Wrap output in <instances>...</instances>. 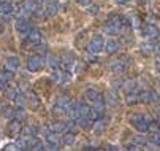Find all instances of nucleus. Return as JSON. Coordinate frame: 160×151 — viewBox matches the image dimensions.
I'll use <instances>...</instances> for the list:
<instances>
[{
    "label": "nucleus",
    "mask_w": 160,
    "mask_h": 151,
    "mask_svg": "<svg viewBox=\"0 0 160 151\" xmlns=\"http://www.w3.org/2000/svg\"><path fill=\"white\" fill-rule=\"evenodd\" d=\"M154 49H155V53H157V54H160V40L154 45Z\"/></svg>",
    "instance_id": "obj_41"
},
{
    "label": "nucleus",
    "mask_w": 160,
    "mask_h": 151,
    "mask_svg": "<svg viewBox=\"0 0 160 151\" xmlns=\"http://www.w3.org/2000/svg\"><path fill=\"white\" fill-rule=\"evenodd\" d=\"M130 122L135 126V129H138L140 132H146L149 119H148V115H144V113H133V115H130Z\"/></svg>",
    "instance_id": "obj_3"
},
{
    "label": "nucleus",
    "mask_w": 160,
    "mask_h": 151,
    "mask_svg": "<svg viewBox=\"0 0 160 151\" xmlns=\"http://www.w3.org/2000/svg\"><path fill=\"white\" fill-rule=\"evenodd\" d=\"M29 105H32V108H37V107H38V99H37V96L33 94V92H30L29 94Z\"/></svg>",
    "instance_id": "obj_34"
},
{
    "label": "nucleus",
    "mask_w": 160,
    "mask_h": 151,
    "mask_svg": "<svg viewBox=\"0 0 160 151\" xmlns=\"http://www.w3.org/2000/svg\"><path fill=\"white\" fill-rule=\"evenodd\" d=\"M29 2H30V3H33L35 7H40V5L43 3V0H29Z\"/></svg>",
    "instance_id": "obj_40"
},
{
    "label": "nucleus",
    "mask_w": 160,
    "mask_h": 151,
    "mask_svg": "<svg viewBox=\"0 0 160 151\" xmlns=\"http://www.w3.org/2000/svg\"><path fill=\"white\" fill-rule=\"evenodd\" d=\"M73 64H75L73 56H72V54H65V56H62L60 60H59V67H60V70H68V69L73 67Z\"/></svg>",
    "instance_id": "obj_9"
},
{
    "label": "nucleus",
    "mask_w": 160,
    "mask_h": 151,
    "mask_svg": "<svg viewBox=\"0 0 160 151\" xmlns=\"http://www.w3.org/2000/svg\"><path fill=\"white\" fill-rule=\"evenodd\" d=\"M16 30L21 32V34L29 32V30H30V23H29V19L24 18V16L18 18V21H16Z\"/></svg>",
    "instance_id": "obj_8"
},
{
    "label": "nucleus",
    "mask_w": 160,
    "mask_h": 151,
    "mask_svg": "<svg viewBox=\"0 0 160 151\" xmlns=\"http://www.w3.org/2000/svg\"><path fill=\"white\" fill-rule=\"evenodd\" d=\"M51 131H54V132H57V134H63V132L68 131V124L57 121V122H54V124L51 126Z\"/></svg>",
    "instance_id": "obj_21"
},
{
    "label": "nucleus",
    "mask_w": 160,
    "mask_h": 151,
    "mask_svg": "<svg viewBox=\"0 0 160 151\" xmlns=\"http://www.w3.org/2000/svg\"><path fill=\"white\" fill-rule=\"evenodd\" d=\"M19 67H21V60H19L18 56H10V57H7V60H5V69L16 72Z\"/></svg>",
    "instance_id": "obj_10"
},
{
    "label": "nucleus",
    "mask_w": 160,
    "mask_h": 151,
    "mask_svg": "<svg viewBox=\"0 0 160 151\" xmlns=\"http://www.w3.org/2000/svg\"><path fill=\"white\" fill-rule=\"evenodd\" d=\"M78 113H79V118H89L90 107L86 103H78Z\"/></svg>",
    "instance_id": "obj_24"
},
{
    "label": "nucleus",
    "mask_w": 160,
    "mask_h": 151,
    "mask_svg": "<svg viewBox=\"0 0 160 151\" xmlns=\"http://www.w3.org/2000/svg\"><path fill=\"white\" fill-rule=\"evenodd\" d=\"M18 89L16 88H13V86H7V88H5V94H7V97L8 99H11V100H14V97L18 96Z\"/></svg>",
    "instance_id": "obj_28"
},
{
    "label": "nucleus",
    "mask_w": 160,
    "mask_h": 151,
    "mask_svg": "<svg viewBox=\"0 0 160 151\" xmlns=\"http://www.w3.org/2000/svg\"><path fill=\"white\" fill-rule=\"evenodd\" d=\"M103 48H105V40H103V37L102 35H94L92 38H90V41L87 43V53L89 54H100L102 51H103Z\"/></svg>",
    "instance_id": "obj_2"
},
{
    "label": "nucleus",
    "mask_w": 160,
    "mask_h": 151,
    "mask_svg": "<svg viewBox=\"0 0 160 151\" xmlns=\"http://www.w3.org/2000/svg\"><path fill=\"white\" fill-rule=\"evenodd\" d=\"M106 103H108V105H111V107H116V105L119 103V100H118L116 94H114V92H109V94L106 96Z\"/></svg>",
    "instance_id": "obj_30"
},
{
    "label": "nucleus",
    "mask_w": 160,
    "mask_h": 151,
    "mask_svg": "<svg viewBox=\"0 0 160 151\" xmlns=\"http://www.w3.org/2000/svg\"><path fill=\"white\" fill-rule=\"evenodd\" d=\"M44 142L48 143V148L49 149H57L59 148V143H60V138L57 137V132L48 131L46 135H44Z\"/></svg>",
    "instance_id": "obj_7"
},
{
    "label": "nucleus",
    "mask_w": 160,
    "mask_h": 151,
    "mask_svg": "<svg viewBox=\"0 0 160 151\" xmlns=\"http://www.w3.org/2000/svg\"><path fill=\"white\" fill-rule=\"evenodd\" d=\"M57 11H59L57 2H49L46 7H44V13H46L48 16H54V14H57Z\"/></svg>",
    "instance_id": "obj_23"
},
{
    "label": "nucleus",
    "mask_w": 160,
    "mask_h": 151,
    "mask_svg": "<svg viewBox=\"0 0 160 151\" xmlns=\"http://www.w3.org/2000/svg\"><path fill=\"white\" fill-rule=\"evenodd\" d=\"M141 51H143V54H146V56L155 53L154 45H152V43H149V41H146V43H143V45H141Z\"/></svg>",
    "instance_id": "obj_25"
},
{
    "label": "nucleus",
    "mask_w": 160,
    "mask_h": 151,
    "mask_svg": "<svg viewBox=\"0 0 160 151\" xmlns=\"http://www.w3.org/2000/svg\"><path fill=\"white\" fill-rule=\"evenodd\" d=\"M118 3H121V5H125V3H128V0H118Z\"/></svg>",
    "instance_id": "obj_43"
},
{
    "label": "nucleus",
    "mask_w": 160,
    "mask_h": 151,
    "mask_svg": "<svg viewBox=\"0 0 160 151\" xmlns=\"http://www.w3.org/2000/svg\"><path fill=\"white\" fill-rule=\"evenodd\" d=\"M148 143L152 146H160V132H152V135L148 138Z\"/></svg>",
    "instance_id": "obj_27"
},
{
    "label": "nucleus",
    "mask_w": 160,
    "mask_h": 151,
    "mask_svg": "<svg viewBox=\"0 0 160 151\" xmlns=\"http://www.w3.org/2000/svg\"><path fill=\"white\" fill-rule=\"evenodd\" d=\"M133 140H135V143H138V145H146L148 143V138L143 137V135H136Z\"/></svg>",
    "instance_id": "obj_36"
},
{
    "label": "nucleus",
    "mask_w": 160,
    "mask_h": 151,
    "mask_svg": "<svg viewBox=\"0 0 160 151\" xmlns=\"http://www.w3.org/2000/svg\"><path fill=\"white\" fill-rule=\"evenodd\" d=\"M43 65H44V60L38 54H33L27 59V70L29 72H38L43 69Z\"/></svg>",
    "instance_id": "obj_4"
},
{
    "label": "nucleus",
    "mask_w": 160,
    "mask_h": 151,
    "mask_svg": "<svg viewBox=\"0 0 160 151\" xmlns=\"http://www.w3.org/2000/svg\"><path fill=\"white\" fill-rule=\"evenodd\" d=\"M119 48H121V45H119L118 40H106L103 49L106 51V54H114V53L119 51Z\"/></svg>",
    "instance_id": "obj_12"
},
{
    "label": "nucleus",
    "mask_w": 160,
    "mask_h": 151,
    "mask_svg": "<svg viewBox=\"0 0 160 151\" xmlns=\"http://www.w3.org/2000/svg\"><path fill=\"white\" fill-rule=\"evenodd\" d=\"M158 94L157 92H154V91H151V103H155V102H158Z\"/></svg>",
    "instance_id": "obj_38"
},
{
    "label": "nucleus",
    "mask_w": 160,
    "mask_h": 151,
    "mask_svg": "<svg viewBox=\"0 0 160 151\" xmlns=\"http://www.w3.org/2000/svg\"><path fill=\"white\" fill-rule=\"evenodd\" d=\"M148 131L152 134V132H158L160 131V124L157 122V121H149V124H148Z\"/></svg>",
    "instance_id": "obj_31"
},
{
    "label": "nucleus",
    "mask_w": 160,
    "mask_h": 151,
    "mask_svg": "<svg viewBox=\"0 0 160 151\" xmlns=\"http://www.w3.org/2000/svg\"><path fill=\"white\" fill-rule=\"evenodd\" d=\"M72 103V99L68 97V96H59L57 99H56V107H59V108H62V110H67V107Z\"/></svg>",
    "instance_id": "obj_17"
},
{
    "label": "nucleus",
    "mask_w": 160,
    "mask_h": 151,
    "mask_svg": "<svg viewBox=\"0 0 160 151\" xmlns=\"http://www.w3.org/2000/svg\"><path fill=\"white\" fill-rule=\"evenodd\" d=\"M155 69H157V72H160V59L155 62Z\"/></svg>",
    "instance_id": "obj_42"
},
{
    "label": "nucleus",
    "mask_w": 160,
    "mask_h": 151,
    "mask_svg": "<svg viewBox=\"0 0 160 151\" xmlns=\"http://www.w3.org/2000/svg\"><path fill=\"white\" fill-rule=\"evenodd\" d=\"M125 103H127V105H135V103H140L138 92H136V91L127 92V96H125Z\"/></svg>",
    "instance_id": "obj_20"
},
{
    "label": "nucleus",
    "mask_w": 160,
    "mask_h": 151,
    "mask_svg": "<svg viewBox=\"0 0 160 151\" xmlns=\"http://www.w3.org/2000/svg\"><path fill=\"white\" fill-rule=\"evenodd\" d=\"M143 35H144L146 38H149V40L157 38V37H158V29H157V26H154V24H146V26L143 27Z\"/></svg>",
    "instance_id": "obj_11"
},
{
    "label": "nucleus",
    "mask_w": 160,
    "mask_h": 151,
    "mask_svg": "<svg viewBox=\"0 0 160 151\" xmlns=\"http://www.w3.org/2000/svg\"><path fill=\"white\" fill-rule=\"evenodd\" d=\"M76 3L81 5V7H89L90 3H92V0H76Z\"/></svg>",
    "instance_id": "obj_37"
},
{
    "label": "nucleus",
    "mask_w": 160,
    "mask_h": 151,
    "mask_svg": "<svg viewBox=\"0 0 160 151\" xmlns=\"http://www.w3.org/2000/svg\"><path fill=\"white\" fill-rule=\"evenodd\" d=\"M22 132V124H21V119L14 118L8 122V135L13 137V138H18V135Z\"/></svg>",
    "instance_id": "obj_6"
},
{
    "label": "nucleus",
    "mask_w": 160,
    "mask_h": 151,
    "mask_svg": "<svg viewBox=\"0 0 160 151\" xmlns=\"http://www.w3.org/2000/svg\"><path fill=\"white\" fill-rule=\"evenodd\" d=\"M46 64H48L49 67H52V69H57V67H59V59H57V57H54V56H49Z\"/></svg>",
    "instance_id": "obj_33"
},
{
    "label": "nucleus",
    "mask_w": 160,
    "mask_h": 151,
    "mask_svg": "<svg viewBox=\"0 0 160 151\" xmlns=\"http://www.w3.org/2000/svg\"><path fill=\"white\" fill-rule=\"evenodd\" d=\"M140 103H151V91H141L138 92Z\"/></svg>",
    "instance_id": "obj_26"
},
{
    "label": "nucleus",
    "mask_w": 160,
    "mask_h": 151,
    "mask_svg": "<svg viewBox=\"0 0 160 151\" xmlns=\"http://www.w3.org/2000/svg\"><path fill=\"white\" fill-rule=\"evenodd\" d=\"M158 86H160V81H158Z\"/></svg>",
    "instance_id": "obj_45"
},
{
    "label": "nucleus",
    "mask_w": 160,
    "mask_h": 151,
    "mask_svg": "<svg viewBox=\"0 0 160 151\" xmlns=\"http://www.w3.org/2000/svg\"><path fill=\"white\" fill-rule=\"evenodd\" d=\"M141 148V145H138V143H130V145H127V149H140Z\"/></svg>",
    "instance_id": "obj_39"
},
{
    "label": "nucleus",
    "mask_w": 160,
    "mask_h": 151,
    "mask_svg": "<svg viewBox=\"0 0 160 151\" xmlns=\"http://www.w3.org/2000/svg\"><path fill=\"white\" fill-rule=\"evenodd\" d=\"M0 14H14V8L10 2H0Z\"/></svg>",
    "instance_id": "obj_22"
},
{
    "label": "nucleus",
    "mask_w": 160,
    "mask_h": 151,
    "mask_svg": "<svg viewBox=\"0 0 160 151\" xmlns=\"http://www.w3.org/2000/svg\"><path fill=\"white\" fill-rule=\"evenodd\" d=\"M92 119L90 118H78L76 119V126L78 127H81V129H84V131H89L90 127H92Z\"/></svg>",
    "instance_id": "obj_19"
},
{
    "label": "nucleus",
    "mask_w": 160,
    "mask_h": 151,
    "mask_svg": "<svg viewBox=\"0 0 160 151\" xmlns=\"http://www.w3.org/2000/svg\"><path fill=\"white\" fill-rule=\"evenodd\" d=\"M114 73H122L125 69H127V60L125 59H119V60H114L109 67Z\"/></svg>",
    "instance_id": "obj_14"
},
{
    "label": "nucleus",
    "mask_w": 160,
    "mask_h": 151,
    "mask_svg": "<svg viewBox=\"0 0 160 151\" xmlns=\"http://www.w3.org/2000/svg\"><path fill=\"white\" fill-rule=\"evenodd\" d=\"M124 27H128V24L121 14H111L105 24V30L109 35H119Z\"/></svg>",
    "instance_id": "obj_1"
},
{
    "label": "nucleus",
    "mask_w": 160,
    "mask_h": 151,
    "mask_svg": "<svg viewBox=\"0 0 160 151\" xmlns=\"http://www.w3.org/2000/svg\"><path fill=\"white\" fill-rule=\"evenodd\" d=\"M103 116V113H100V112H97L95 108H90V113H89V118L92 119V121H97V119H100Z\"/></svg>",
    "instance_id": "obj_32"
},
{
    "label": "nucleus",
    "mask_w": 160,
    "mask_h": 151,
    "mask_svg": "<svg viewBox=\"0 0 160 151\" xmlns=\"http://www.w3.org/2000/svg\"><path fill=\"white\" fill-rule=\"evenodd\" d=\"M27 41L30 43V45H38V43H41V34H40V30L38 29H30L29 30Z\"/></svg>",
    "instance_id": "obj_15"
},
{
    "label": "nucleus",
    "mask_w": 160,
    "mask_h": 151,
    "mask_svg": "<svg viewBox=\"0 0 160 151\" xmlns=\"http://www.w3.org/2000/svg\"><path fill=\"white\" fill-rule=\"evenodd\" d=\"M75 140H76V135H75L73 132H63V137H62L60 143H62L63 146H70V145L75 143Z\"/></svg>",
    "instance_id": "obj_18"
},
{
    "label": "nucleus",
    "mask_w": 160,
    "mask_h": 151,
    "mask_svg": "<svg viewBox=\"0 0 160 151\" xmlns=\"http://www.w3.org/2000/svg\"><path fill=\"white\" fill-rule=\"evenodd\" d=\"M124 91L127 92H132V91H136V81L135 80H128L124 83Z\"/></svg>",
    "instance_id": "obj_29"
},
{
    "label": "nucleus",
    "mask_w": 160,
    "mask_h": 151,
    "mask_svg": "<svg viewBox=\"0 0 160 151\" xmlns=\"http://www.w3.org/2000/svg\"><path fill=\"white\" fill-rule=\"evenodd\" d=\"M98 13H100V8H98V5H92V3L89 5V14H92V16H97Z\"/></svg>",
    "instance_id": "obj_35"
},
{
    "label": "nucleus",
    "mask_w": 160,
    "mask_h": 151,
    "mask_svg": "<svg viewBox=\"0 0 160 151\" xmlns=\"http://www.w3.org/2000/svg\"><path fill=\"white\" fill-rule=\"evenodd\" d=\"M105 129H106V121L103 118H100V119H97V121L92 122L90 131H94L95 134H102V132H105Z\"/></svg>",
    "instance_id": "obj_16"
},
{
    "label": "nucleus",
    "mask_w": 160,
    "mask_h": 151,
    "mask_svg": "<svg viewBox=\"0 0 160 151\" xmlns=\"http://www.w3.org/2000/svg\"><path fill=\"white\" fill-rule=\"evenodd\" d=\"M10 2H21V0H10Z\"/></svg>",
    "instance_id": "obj_44"
},
{
    "label": "nucleus",
    "mask_w": 160,
    "mask_h": 151,
    "mask_svg": "<svg viewBox=\"0 0 160 151\" xmlns=\"http://www.w3.org/2000/svg\"><path fill=\"white\" fill-rule=\"evenodd\" d=\"M65 115L68 116V119H73V121H76V119L79 118V113H78V103L72 102L70 105L67 107V110H65Z\"/></svg>",
    "instance_id": "obj_13"
},
{
    "label": "nucleus",
    "mask_w": 160,
    "mask_h": 151,
    "mask_svg": "<svg viewBox=\"0 0 160 151\" xmlns=\"http://www.w3.org/2000/svg\"><path fill=\"white\" fill-rule=\"evenodd\" d=\"M86 99L89 100V103H97V102H105V97H103V94L98 91V89H94V88H89V89H86Z\"/></svg>",
    "instance_id": "obj_5"
}]
</instances>
